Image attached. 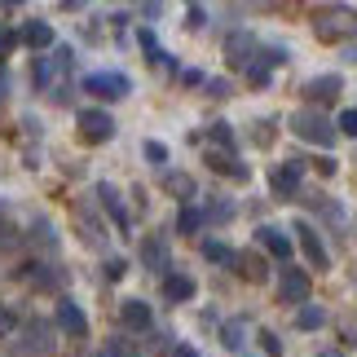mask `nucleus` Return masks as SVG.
<instances>
[{
  "instance_id": "obj_7",
  "label": "nucleus",
  "mask_w": 357,
  "mask_h": 357,
  "mask_svg": "<svg viewBox=\"0 0 357 357\" xmlns=\"http://www.w3.org/2000/svg\"><path fill=\"white\" fill-rule=\"evenodd\" d=\"M296 234H300V252L309 256V265H313V269H326V265H331V260H326V247H322V238H318V229L300 221V225H296Z\"/></svg>"
},
{
  "instance_id": "obj_24",
  "label": "nucleus",
  "mask_w": 357,
  "mask_h": 357,
  "mask_svg": "<svg viewBox=\"0 0 357 357\" xmlns=\"http://www.w3.org/2000/svg\"><path fill=\"white\" fill-rule=\"evenodd\" d=\"M142 49L150 53V62H163V66H168V53L155 45V36H150V31H142Z\"/></svg>"
},
{
  "instance_id": "obj_38",
  "label": "nucleus",
  "mask_w": 357,
  "mask_h": 357,
  "mask_svg": "<svg viewBox=\"0 0 357 357\" xmlns=\"http://www.w3.org/2000/svg\"><path fill=\"white\" fill-rule=\"evenodd\" d=\"M172 357H199V349H190V344H181V349H176Z\"/></svg>"
},
{
  "instance_id": "obj_18",
  "label": "nucleus",
  "mask_w": 357,
  "mask_h": 357,
  "mask_svg": "<svg viewBox=\"0 0 357 357\" xmlns=\"http://www.w3.org/2000/svg\"><path fill=\"white\" fill-rule=\"evenodd\" d=\"M234 265H238V273L247 282H265V265H260L252 252H234Z\"/></svg>"
},
{
  "instance_id": "obj_11",
  "label": "nucleus",
  "mask_w": 357,
  "mask_h": 357,
  "mask_svg": "<svg viewBox=\"0 0 357 357\" xmlns=\"http://www.w3.org/2000/svg\"><path fill=\"white\" fill-rule=\"evenodd\" d=\"M300 93H305L309 102H331V98H340V93H344V84H340V75H318V79H309Z\"/></svg>"
},
{
  "instance_id": "obj_17",
  "label": "nucleus",
  "mask_w": 357,
  "mask_h": 357,
  "mask_svg": "<svg viewBox=\"0 0 357 357\" xmlns=\"http://www.w3.org/2000/svg\"><path fill=\"white\" fill-rule=\"evenodd\" d=\"M98 199L106 203V212H111L115 216V225H123V229H128V212H123V203H119V195H115V185H98Z\"/></svg>"
},
{
  "instance_id": "obj_32",
  "label": "nucleus",
  "mask_w": 357,
  "mask_h": 357,
  "mask_svg": "<svg viewBox=\"0 0 357 357\" xmlns=\"http://www.w3.org/2000/svg\"><path fill=\"white\" fill-rule=\"evenodd\" d=\"M229 212H234L229 203H212V221H229Z\"/></svg>"
},
{
  "instance_id": "obj_33",
  "label": "nucleus",
  "mask_w": 357,
  "mask_h": 357,
  "mask_svg": "<svg viewBox=\"0 0 357 357\" xmlns=\"http://www.w3.org/2000/svg\"><path fill=\"white\" fill-rule=\"evenodd\" d=\"M123 269H128L123 260H106V278H123Z\"/></svg>"
},
{
  "instance_id": "obj_4",
  "label": "nucleus",
  "mask_w": 357,
  "mask_h": 357,
  "mask_svg": "<svg viewBox=\"0 0 357 357\" xmlns=\"http://www.w3.org/2000/svg\"><path fill=\"white\" fill-rule=\"evenodd\" d=\"M300 176H305V163H300V159H287L282 168L269 176V190H273V195H282V199H296L300 195Z\"/></svg>"
},
{
  "instance_id": "obj_15",
  "label": "nucleus",
  "mask_w": 357,
  "mask_h": 357,
  "mask_svg": "<svg viewBox=\"0 0 357 357\" xmlns=\"http://www.w3.org/2000/svg\"><path fill=\"white\" fill-rule=\"evenodd\" d=\"M208 163H212L216 172L234 176V181H247V168H243V163H238L234 155H229V150H212V155H208Z\"/></svg>"
},
{
  "instance_id": "obj_31",
  "label": "nucleus",
  "mask_w": 357,
  "mask_h": 357,
  "mask_svg": "<svg viewBox=\"0 0 357 357\" xmlns=\"http://www.w3.org/2000/svg\"><path fill=\"white\" fill-rule=\"evenodd\" d=\"M340 132H349V137H357V111H340V123H335Z\"/></svg>"
},
{
  "instance_id": "obj_14",
  "label": "nucleus",
  "mask_w": 357,
  "mask_h": 357,
  "mask_svg": "<svg viewBox=\"0 0 357 357\" xmlns=\"http://www.w3.org/2000/svg\"><path fill=\"white\" fill-rule=\"evenodd\" d=\"M119 318H123V326H132V331H146L150 326V305H142V300H123Z\"/></svg>"
},
{
  "instance_id": "obj_30",
  "label": "nucleus",
  "mask_w": 357,
  "mask_h": 357,
  "mask_svg": "<svg viewBox=\"0 0 357 357\" xmlns=\"http://www.w3.org/2000/svg\"><path fill=\"white\" fill-rule=\"evenodd\" d=\"M273 128H278L273 119H260V123H256V142H260V146H269V142H273Z\"/></svg>"
},
{
  "instance_id": "obj_6",
  "label": "nucleus",
  "mask_w": 357,
  "mask_h": 357,
  "mask_svg": "<svg viewBox=\"0 0 357 357\" xmlns=\"http://www.w3.org/2000/svg\"><path fill=\"white\" fill-rule=\"evenodd\" d=\"M278 296H282V305H309V278H305V269H282Z\"/></svg>"
},
{
  "instance_id": "obj_1",
  "label": "nucleus",
  "mask_w": 357,
  "mask_h": 357,
  "mask_svg": "<svg viewBox=\"0 0 357 357\" xmlns=\"http://www.w3.org/2000/svg\"><path fill=\"white\" fill-rule=\"evenodd\" d=\"M291 132L300 137V142H309V146H335V123L326 119L318 106H300V111L291 115Z\"/></svg>"
},
{
  "instance_id": "obj_10",
  "label": "nucleus",
  "mask_w": 357,
  "mask_h": 357,
  "mask_svg": "<svg viewBox=\"0 0 357 357\" xmlns=\"http://www.w3.org/2000/svg\"><path fill=\"white\" fill-rule=\"evenodd\" d=\"M256 243L265 247L269 256H278V260H287V256H291V238H287L278 225H260V229H256Z\"/></svg>"
},
{
  "instance_id": "obj_8",
  "label": "nucleus",
  "mask_w": 357,
  "mask_h": 357,
  "mask_svg": "<svg viewBox=\"0 0 357 357\" xmlns=\"http://www.w3.org/2000/svg\"><path fill=\"white\" fill-rule=\"evenodd\" d=\"M58 326L66 335H75V340H84L89 335V318H84V309L71 305V300H58Z\"/></svg>"
},
{
  "instance_id": "obj_20",
  "label": "nucleus",
  "mask_w": 357,
  "mask_h": 357,
  "mask_svg": "<svg viewBox=\"0 0 357 357\" xmlns=\"http://www.w3.org/2000/svg\"><path fill=\"white\" fill-rule=\"evenodd\" d=\"M163 185H168L172 195H181V199L195 195V181H190V176H181V172H168V176H163Z\"/></svg>"
},
{
  "instance_id": "obj_19",
  "label": "nucleus",
  "mask_w": 357,
  "mask_h": 357,
  "mask_svg": "<svg viewBox=\"0 0 357 357\" xmlns=\"http://www.w3.org/2000/svg\"><path fill=\"white\" fill-rule=\"evenodd\" d=\"M322 322H326V313H322L318 305H300V309H296V326H300V331H318Z\"/></svg>"
},
{
  "instance_id": "obj_22",
  "label": "nucleus",
  "mask_w": 357,
  "mask_h": 357,
  "mask_svg": "<svg viewBox=\"0 0 357 357\" xmlns=\"http://www.w3.org/2000/svg\"><path fill=\"white\" fill-rule=\"evenodd\" d=\"M203 256L216 260V265H234V252H229L225 243H203Z\"/></svg>"
},
{
  "instance_id": "obj_12",
  "label": "nucleus",
  "mask_w": 357,
  "mask_h": 357,
  "mask_svg": "<svg viewBox=\"0 0 357 357\" xmlns=\"http://www.w3.org/2000/svg\"><path fill=\"white\" fill-rule=\"evenodd\" d=\"M142 260H146V269H155V273H168V243L163 238H146L142 243Z\"/></svg>"
},
{
  "instance_id": "obj_29",
  "label": "nucleus",
  "mask_w": 357,
  "mask_h": 357,
  "mask_svg": "<svg viewBox=\"0 0 357 357\" xmlns=\"http://www.w3.org/2000/svg\"><path fill=\"white\" fill-rule=\"evenodd\" d=\"M212 142H216V146H234V132H229V123H212Z\"/></svg>"
},
{
  "instance_id": "obj_36",
  "label": "nucleus",
  "mask_w": 357,
  "mask_h": 357,
  "mask_svg": "<svg viewBox=\"0 0 357 357\" xmlns=\"http://www.w3.org/2000/svg\"><path fill=\"white\" fill-rule=\"evenodd\" d=\"M313 168H318L322 176H331V172H335V159H318V163H313Z\"/></svg>"
},
{
  "instance_id": "obj_28",
  "label": "nucleus",
  "mask_w": 357,
  "mask_h": 357,
  "mask_svg": "<svg viewBox=\"0 0 357 357\" xmlns=\"http://www.w3.org/2000/svg\"><path fill=\"white\" fill-rule=\"evenodd\" d=\"M146 159L163 168V163H168V146H159V142H146Z\"/></svg>"
},
{
  "instance_id": "obj_25",
  "label": "nucleus",
  "mask_w": 357,
  "mask_h": 357,
  "mask_svg": "<svg viewBox=\"0 0 357 357\" xmlns=\"http://www.w3.org/2000/svg\"><path fill=\"white\" fill-rule=\"evenodd\" d=\"M260 349H265V357H282V340L273 331H260Z\"/></svg>"
},
{
  "instance_id": "obj_34",
  "label": "nucleus",
  "mask_w": 357,
  "mask_h": 357,
  "mask_svg": "<svg viewBox=\"0 0 357 357\" xmlns=\"http://www.w3.org/2000/svg\"><path fill=\"white\" fill-rule=\"evenodd\" d=\"M203 22H208V9L195 5V9H190V26H203Z\"/></svg>"
},
{
  "instance_id": "obj_27",
  "label": "nucleus",
  "mask_w": 357,
  "mask_h": 357,
  "mask_svg": "<svg viewBox=\"0 0 357 357\" xmlns=\"http://www.w3.org/2000/svg\"><path fill=\"white\" fill-rule=\"evenodd\" d=\"M221 335H225V349H234V353L243 349V326H238V322H229Z\"/></svg>"
},
{
  "instance_id": "obj_26",
  "label": "nucleus",
  "mask_w": 357,
  "mask_h": 357,
  "mask_svg": "<svg viewBox=\"0 0 357 357\" xmlns=\"http://www.w3.org/2000/svg\"><path fill=\"white\" fill-rule=\"evenodd\" d=\"M111 357H142V349L132 340H111Z\"/></svg>"
},
{
  "instance_id": "obj_16",
  "label": "nucleus",
  "mask_w": 357,
  "mask_h": 357,
  "mask_svg": "<svg viewBox=\"0 0 357 357\" xmlns=\"http://www.w3.org/2000/svg\"><path fill=\"white\" fill-rule=\"evenodd\" d=\"M22 40H26L31 49H49V45H53V26L36 18V22H26V26H22Z\"/></svg>"
},
{
  "instance_id": "obj_3",
  "label": "nucleus",
  "mask_w": 357,
  "mask_h": 357,
  "mask_svg": "<svg viewBox=\"0 0 357 357\" xmlns=\"http://www.w3.org/2000/svg\"><path fill=\"white\" fill-rule=\"evenodd\" d=\"M79 137L84 142H93V146H102V142H111L115 137V119L106 115V111H79Z\"/></svg>"
},
{
  "instance_id": "obj_5",
  "label": "nucleus",
  "mask_w": 357,
  "mask_h": 357,
  "mask_svg": "<svg viewBox=\"0 0 357 357\" xmlns=\"http://www.w3.org/2000/svg\"><path fill=\"white\" fill-rule=\"evenodd\" d=\"M256 53H260V45H256L252 31H234V36L225 40V58H229V66H252Z\"/></svg>"
},
{
  "instance_id": "obj_37",
  "label": "nucleus",
  "mask_w": 357,
  "mask_h": 357,
  "mask_svg": "<svg viewBox=\"0 0 357 357\" xmlns=\"http://www.w3.org/2000/svg\"><path fill=\"white\" fill-rule=\"evenodd\" d=\"M9 326H13V318H9L5 309H0V335H9Z\"/></svg>"
},
{
  "instance_id": "obj_2",
  "label": "nucleus",
  "mask_w": 357,
  "mask_h": 357,
  "mask_svg": "<svg viewBox=\"0 0 357 357\" xmlns=\"http://www.w3.org/2000/svg\"><path fill=\"white\" fill-rule=\"evenodd\" d=\"M84 89L93 93V98H102V102H119V98H128V93H132V79L119 75V71H93L84 79Z\"/></svg>"
},
{
  "instance_id": "obj_13",
  "label": "nucleus",
  "mask_w": 357,
  "mask_h": 357,
  "mask_svg": "<svg viewBox=\"0 0 357 357\" xmlns=\"http://www.w3.org/2000/svg\"><path fill=\"white\" fill-rule=\"evenodd\" d=\"M163 296H168L172 305H185V300L195 296V282H190L185 273H163Z\"/></svg>"
},
{
  "instance_id": "obj_21",
  "label": "nucleus",
  "mask_w": 357,
  "mask_h": 357,
  "mask_svg": "<svg viewBox=\"0 0 357 357\" xmlns=\"http://www.w3.org/2000/svg\"><path fill=\"white\" fill-rule=\"evenodd\" d=\"M199 225H203V212H199V208H181V216H176V229H181V234H195Z\"/></svg>"
},
{
  "instance_id": "obj_35",
  "label": "nucleus",
  "mask_w": 357,
  "mask_h": 357,
  "mask_svg": "<svg viewBox=\"0 0 357 357\" xmlns=\"http://www.w3.org/2000/svg\"><path fill=\"white\" fill-rule=\"evenodd\" d=\"M208 89H212V98H229V84H225V79H212Z\"/></svg>"
},
{
  "instance_id": "obj_23",
  "label": "nucleus",
  "mask_w": 357,
  "mask_h": 357,
  "mask_svg": "<svg viewBox=\"0 0 357 357\" xmlns=\"http://www.w3.org/2000/svg\"><path fill=\"white\" fill-rule=\"evenodd\" d=\"M247 79H252V84H256V89H265V84H269V66H265V62H260V53H256V62H252V66H247Z\"/></svg>"
},
{
  "instance_id": "obj_9",
  "label": "nucleus",
  "mask_w": 357,
  "mask_h": 357,
  "mask_svg": "<svg viewBox=\"0 0 357 357\" xmlns=\"http://www.w3.org/2000/svg\"><path fill=\"white\" fill-rule=\"evenodd\" d=\"M22 349L26 353H53V326L49 322H26V331H22Z\"/></svg>"
}]
</instances>
